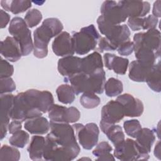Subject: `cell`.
Segmentation results:
<instances>
[{"instance_id":"obj_42","label":"cell","mask_w":161,"mask_h":161,"mask_svg":"<svg viewBox=\"0 0 161 161\" xmlns=\"http://www.w3.org/2000/svg\"><path fill=\"white\" fill-rule=\"evenodd\" d=\"M158 22V18L152 15H148L147 17L143 18V30H152L156 28L157 23Z\"/></svg>"},{"instance_id":"obj_4","label":"cell","mask_w":161,"mask_h":161,"mask_svg":"<svg viewBox=\"0 0 161 161\" xmlns=\"http://www.w3.org/2000/svg\"><path fill=\"white\" fill-rule=\"evenodd\" d=\"M64 26L56 18L44 19L41 26L33 32V55L38 58H43L48 54V45L51 38L62 32Z\"/></svg>"},{"instance_id":"obj_18","label":"cell","mask_w":161,"mask_h":161,"mask_svg":"<svg viewBox=\"0 0 161 161\" xmlns=\"http://www.w3.org/2000/svg\"><path fill=\"white\" fill-rule=\"evenodd\" d=\"M81 58L77 56H67L60 58L57 63L58 72L65 78L69 77L80 71Z\"/></svg>"},{"instance_id":"obj_47","label":"cell","mask_w":161,"mask_h":161,"mask_svg":"<svg viewBox=\"0 0 161 161\" xmlns=\"http://www.w3.org/2000/svg\"><path fill=\"white\" fill-rule=\"evenodd\" d=\"M160 142L158 141L157 144L155 145V148H154V155L155 157H157L158 159H160Z\"/></svg>"},{"instance_id":"obj_31","label":"cell","mask_w":161,"mask_h":161,"mask_svg":"<svg viewBox=\"0 0 161 161\" xmlns=\"http://www.w3.org/2000/svg\"><path fill=\"white\" fill-rule=\"evenodd\" d=\"M20 152L15 147L3 145L0 150V160L18 161L20 158Z\"/></svg>"},{"instance_id":"obj_29","label":"cell","mask_w":161,"mask_h":161,"mask_svg":"<svg viewBox=\"0 0 161 161\" xmlns=\"http://www.w3.org/2000/svg\"><path fill=\"white\" fill-rule=\"evenodd\" d=\"M148 87L154 92H160L161 91L160 84V62L158 61L153 65L151 73L146 82Z\"/></svg>"},{"instance_id":"obj_15","label":"cell","mask_w":161,"mask_h":161,"mask_svg":"<svg viewBox=\"0 0 161 161\" xmlns=\"http://www.w3.org/2000/svg\"><path fill=\"white\" fill-rule=\"evenodd\" d=\"M53 52L58 57L73 55L75 53L72 36L67 31H62L57 35L52 42Z\"/></svg>"},{"instance_id":"obj_8","label":"cell","mask_w":161,"mask_h":161,"mask_svg":"<svg viewBox=\"0 0 161 161\" xmlns=\"http://www.w3.org/2000/svg\"><path fill=\"white\" fill-rule=\"evenodd\" d=\"M100 32L116 48L121 43L130 40V31L126 25H113L106 21L102 16L97 19Z\"/></svg>"},{"instance_id":"obj_46","label":"cell","mask_w":161,"mask_h":161,"mask_svg":"<svg viewBox=\"0 0 161 161\" xmlns=\"http://www.w3.org/2000/svg\"><path fill=\"white\" fill-rule=\"evenodd\" d=\"M96 160H114L115 158L114 157V155H113L110 152V153L104 154L102 156L98 157L96 158Z\"/></svg>"},{"instance_id":"obj_32","label":"cell","mask_w":161,"mask_h":161,"mask_svg":"<svg viewBox=\"0 0 161 161\" xmlns=\"http://www.w3.org/2000/svg\"><path fill=\"white\" fill-rule=\"evenodd\" d=\"M100 98L93 92H84L80 97V103L86 109H93L100 104Z\"/></svg>"},{"instance_id":"obj_20","label":"cell","mask_w":161,"mask_h":161,"mask_svg":"<svg viewBox=\"0 0 161 161\" xmlns=\"http://www.w3.org/2000/svg\"><path fill=\"white\" fill-rule=\"evenodd\" d=\"M105 67L109 70H113L114 73L120 75L126 74L129 65L128 58L117 56L110 53L103 55Z\"/></svg>"},{"instance_id":"obj_39","label":"cell","mask_w":161,"mask_h":161,"mask_svg":"<svg viewBox=\"0 0 161 161\" xmlns=\"http://www.w3.org/2000/svg\"><path fill=\"white\" fill-rule=\"evenodd\" d=\"M119 55L122 56H128L131 54L134 50L133 42L130 40L119 45L116 49Z\"/></svg>"},{"instance_id":"obj_21","label":"cell","mask_w":161,"mask_h":161,"mask_svg":"<svg viewBox=\"0 0 161 161\" xmlns=\"http://www.w3.org/2000/svg\"><path fill=\"white\" fill-rule=\"evenodd\" d=\"M153 66H148L140 63L137 60L131 62L129 67V78L135 82H146L152 70Z\"/></svg>"},{"instance_id":"obj_17","label":"cell","mask_w":161,"mask_h":161,"mask_svg":"<svg viewBox=\"0 0 161 161\" xmlns=\"http://www.w3.org/2000/svg\"><path fill=\"white\" fill-rule=\"evenodd\" d=\"M123 8L128 18H142L150 10V4L143 1H119L118 2Z\"/></svg>"},{"instance_id":"obj_9","label":"cell","mask_w":161,"mask_h":161,"mask_svg":"<svg viewBox=\"0 0 161 161\" xmlns=\"http://www.w3.org/2000/svg\"><path fill=\"white\" fill-rule=\"evenodd\" d=\"M114 157L123 161L140 160H148L149 154L142 150L136 141L131 138H126L115 146Z\"/></svg>"},{"instance_id":"obj_35","label":"cell","mask_w":161,"mask_h":161,"mask_svg":"<svg viewBox=\"0 0 161 161\" xmlns=\"http://www.w3.org/2000/svg\"><path fill=\"white\" fill-rule=\"evenodd\" d=\"M42 19V13L37 9L33 8L27 11L25 16V21L28 28H33L38 25Z\"/></svg>"},{"instance_id":"obj_3","label":"cell","mask_w":161,"mask_h":161,"mask_svg":"<svg viewBox=\"0 0 161 161\" xmlns=\"http://www.w3.org/2000/svg\"><path fill=\"white\" fill-rule=\"evenodd\" d=\"M134 52L140 63L153 66L160 55V32L157 29L140 32L133 36Z\"/></svg>"},{"instance_id":"obj_30","label":"cell","mask_w":161,"mask_h":161,"mask_svg":"<svg viewBox=\"0 0 161 161\" xmlns=\"http://www.w3.org/2000/svg\"><path fill=\"white\" fill-rule=\"evenodd\" d=\"M104 91L108 97L119 96L123 91V83L118 79L111 77L105 82Z\"/></svg>"},{"instance_id":"obj_26","label":"cell","mask_w":161,"mask_h":161,"mask_svg":"<svg viewBox=\"0 0 161 161\" xmlns=\"http://www.w3.org/2000/svg\"><path fill=\"white\" fill-rule=\"evenodd\" d=\"M1 7L7 11H11L14 14L25 12L31 7V2L23 0L1 1Z\"/></svg>"},{"instance_id":"obj_28","label":"cell","mask_w":161,"mask_h":161,"mask_svg":"<svg viewBox=\"0 0 161 161\" xmlns=\"http://www.w3.org/2000/svg\"><path fill=\"white\" fill-rule=\"evenodd\" d=\"M103 133L107 136L114 147L125 140V134L123 129L118 125L113 124L109 125Z\"/></svg>"},{"instance_id":"obj_25","label":"cell","mask_w":161,"mask_h":161,"mask_svg":"<svg viewBox=\"0 0 161 161\" xmlns=\"http://www.w3.org/2000/svg\"><path fill=\"white\" fill-rule=\"evenodd\" d=\"M155 140V136L153 130L148 128H143L136 137L135 141L142 150L149 153Z\"/></svg>"},{"instance_id":"obj_24","label":"cell","mask_w":161,"mask_h":161,"mask_svg":"<svg viewBox=\"0 0 161 161\" xmlns=\"http://www.w3.org/2000/svg\"><path fill=\"white\" fill-rule=\"evenodd\" d=\"M45 145V138L42 136H33L27 150L30 158L33 160H41L43 158V152Z\"/></svg>"},{"instance_id":"obj_45","label":"cell","mask_w":161,"mask_h":161,"mask_svg":"<svg viewBox=\"0 0 161 161\" xmlns=\"http://www.w3.org/2000/svg\"><path fill=\"white\" fill-rule=\"evenodd\" d=\"M160 3L161 1L160 0H158L155 1L153 6L152 9V13L153 16H155L156 18H160L161 16L160 14Z\"/></svg>"},{"instance_id":"obj_5","label":"cell","mask_w":161,"mask_h":161,"mask_svg":"<svg viewBox=\"0 0 161 161\" xmlns=\"http://www.w3.org/2000/svg\"><path fill=\"white\" fill-rule=\"evenodd\" d=\"M64 81L70 82L76 95L84 92L100 94L104 91L106 73L103 69L90 74L79 72L69 77L64 78Z\"/></svg>"},{"instance_id":"obj_27","label":"cell","mask_w":161,"mask_h":161,"mask_svg":"<svg viewBox=\"0 0 161 161\" xmlns=\"http://www.w3.org/2000/svg\"><path fill=\"white\" fill-rule=\"evenodd\" d=\"M57 98L59 102L69 104L74 102L75 99V92L70 85L61 84L56 89Z\"/></svg>"},{"instance_id":"obj_2","label":"cell","mask_w":161,"mask_h":161,"mask_svg":"<svg viewBox=\"0 0 161 161\" xmlns=\"http://www.w3.org/2000/svg\"><path fill=\"white\" fill-rule=\"evenodd\" d=\"M53 101L52 94L48 91L31 89L19 92L14 96L10 118L23 122L41 116L48 112Z\"/></svg>"},{"instance_id":"obj_40","label":"cell","mask_w":161,"mask_h":161,"mask_svg":"<svg viewBox=\"0 0 161 161\" xmlns=\"http://www.w3.org/2000/svg\"><path fill=\"white\" fill-rule=\"evenodd\" d=\"M127 26L132 31H139L143 30V18H128Z\"/></svg>"},{"instance_id":"obj_33","label":"cell","mask_w":161,"mask_h":161,"mask_svg":"<svg viewBox=\"0 0 161 161\" xmlns=\"http://www.w3.org/2000/svg\"><path fill=\"white\" fill-rule=\"evenodd\" d=\"M29 140V134L26 131L21 130L13 134L9 139V143L13 147L22 148L28 143Z\"/></svg>"},{"instance_id":"obj_10","label":"cell","mask_w":161,"mask_h":161,"mask_svg":"<svg viewBox=\"0 0 161 161\" xmlns=\"http://www.w3.org/2000/svg\"><path fill=\"white\" fill-rule=\"evenodd\" d=\"M75 131L79 143L84 149L91 150L98 142L99 130L94 123H89L86 125L75 123L72 125Z\"/></svg>"},{"instance_id":"obj_23","label":"cell","mask_w":161,"mask_h":161,"mask_svg":"<svg viewBox=\"0 0 161 161\" xmlns=\"http://www.w3.org/2000/svg\"><path fill=\"white\" fill-rule=\"evenodd\" d=\"M24 127L31 134L40 135L47 133L50 130V125L47 119L41 116L26 120Z\"/></svg>"},{"instance_id":"obj_44","label":"cell","mask_w":161,"mask_h":161,"mask_svg":"<svg viewBox=\"0 0 161 161\" xmlns=\"http://www.w3.org/2000/svg\"><path fill=\"white\" fill-rule=\"evenodd\" d=\"M10 21V15L5 11L0 10V27L4 28L6 26Z\"/></svg>"},{"instance_id":"obj_22","label":"cell","mask_w":161,"mask_h":161,"mask_svg":"<svg viewBox=\"0 0 161 161\" xmlns=\"http://www.w3.org/2000/svg\"><path fill=\"white\" fill-rule=\"evenodd\" d=\"M101 69H103V62L98 52H93L84 58H81V72L90 74Z\"/></svg>"},{"instance_id":"obj_34","label":"cell","mask_w":161,"mask_h":161,"mask_svg":"<svg viewBox=\"0 0 161 161\" xmlns=\"http://www.w3.org/2000/svg\"><path fill=\"white\" fill-rule=\"evenodd\" d=\"M123 128L125 133L130 136L136 138L142 130V126L138 119H133L126 120L123 123Z\"/></svg>"},{"instance_id":"obj_37","label":"cell","mask_w":161,"mask_h":161,"mask_svg":"<svg viewBox=\"0 0 161 161\" xmlns=\"http://www.w3.org/2000/svg\"><path fill=\"white\" fill-rule=\"evenodd\" d=\"M113 151L112 147L107 142H101L99 143L92 151V154L96 157L102 156Z\"/></svg>"},{"instance_id":"obj_14","label":"cell","mask_w":161,"mask_h":161,"mask_svg":"<svg viewBox=\"0 0 161 161\" xmlns=\"http://www.w3.org/2000/svg\"><path fill=\"white\" fill-rule=\"evenodd\" d=\"M116 100L122 105L125 116L139 117L143 113L144 106L142 101L130 94H121Z\"/></svg>"},{"instance_id":"obj_19","label":"cell","mask_w":161,"mask_h":161,"mask_svg":"<svg viewBox=\"0 0 161 161\" xmlns=\"http://www.w3.org/2000/svg\"><path fill=\"white\" fill-rule=\"evenodd\" d=\"M0 51L1 55L11 62H17L22 56L19 44L13 36H7L1 42Z\"/></svg>"},{"instance_id":"obj_1","label":"cell","mask_w":161,"mask_h":161,"mask_svg":"<svg viewBox=\"0 0 161 161\" xmlns=\"http://www.w3.org/2000/svg\"><path fill=\"white\" fill-rule=\"evenodd\" d=\"M50 132L45 138L43 159L69 161L80 152L75 131L69 123L50 121Z\"/></svg>"},{"instance_id":"obj_38","label":"cell","mask_w":161,"mask_h":161,"mask_svg":"<svg viewBox=\"0 0 161 161\" xmlns=\"http://www.w3.org/2000/svg\"><path fill=\"white\" fill-rule=\"evenodd\" d=\"M0 71V79L11 77L14 72V67L7 60L1 58Z\"/></svg>"},{"instance_id":"obj_16","label":"cell","mask_w":161,"mask_h":161,"mask_svg":"<svg viewBox=\"0 0 161 161\" xmlns=\"http://www.w3.org/2000/svg\"><path fill=\"white\" fill-rule=\"evenodd\" d=\"M14 96L12 94H1V140L7 134Z\"/></svg>"},{"instance_id":"obj_43","label":"cell","mask_w":161,"mask_h":161,"mask_svg":"<svg viewBox=\"0 0 161 161\" xmlns=\"http://www.w3.org/2000/svg\"><path fill=\"white\" fill-rule=\"evenodd\" d=\"M21 123L18 120H13L11 123H9L8 126V131L9 133L11 135L21 130L22 126Z\"/></svg>"},{"instance_id":"obj_13","label":"cell","mask_w":161,"mask_h":161,"mask_svg":"<svg viewBox=\"0 0 161 161\" xmlns=\"http://www.w3.org/2000/svg\"><path fill=\"white\" fill-rule=\"evenodd\" d=\"M125 116L122 105L116 100H111L101 109L100 123L113 125L119 123Z\"/></svg>"},{"instance_id":"obj_7","label":"cell","mask_w":161,"mask_h":161,"mask_svg":"<svg viewBox=\"0 0 161 161\" xmlns=\"http://www.w3.org/2000/svg\"><path fill=\"white\" fill-rule=\"evenodd\" d=\"M8 31L18 43L22 56H27L33 50L31 31L22 18H13L10 21Z\"/></svg>"},{"instance_id":"obj_12","label":"cell","mask_w":161,"mask_h":161,"mask_svg":"<svg viewBox=\"0 0 161 161\" xmlns=\"http://www.w3.org/2000/svg\"><path fill=\"white\" fill-rule=\"evenodd\" d=\"M100 11L102 17L113 25H120L128 18L123 8L118 2L105 1L101 5Z\"/></svg>"},{"instance_id":"obj_11","label":"cell","mask_w":161,"mask_h":161,"mask_svg":"<svg viewBox=\"0 0 161 161\" xmlns=\"http://www.w3.org/2000/svg\"><path fill=\"white\" fill-rule=\"evenodd\" d=\"M48 118L52 122L74 123L80 117L79 109L74 106L65 107L53 104L48 111Z\"/></svg>"},{"instance_id":"obj_41","label":"cell","mask_w":161,"mask_h":161,"mask_svg":"<svg viewBox=\"0 0 161 161\" xmlns=\"http://www.w3.org/2000/svg\"><path fill=\"white\" fill-rule=\"evenodd\" d=\"M98 50L102 53L104 51H114L116 48L106 38L101 37L98 40Z\"/></svg>"},{"instance_id":"obj_48","label":"cell","mask_w":161,"mask_h":161,"mask_svg":"<svg viewBox=\"0 0 161 161\" xmlns=\"http://www.w3.org/2000/svg\"><path fill=\"white\" fill-rule=\"evenodd\" d=\"M80 159H85V158H80ZM80 159H79V160H80ZM86 159H90V158H86Z\"/></svg>"},{"instance_id":"obj_6","label":"cell","mask_w":161,"mask_h":161,"mask_svg":"<svg viewBox=\"0 0 161 161\" xmlns=\"http://www.w3.org/2000/svg\"><path fill=\"white\" fill-rule=\"evenodd\" d=\"M100 38L94 25L82 28L79 32L74 33L72 36L75 53L82 55L94 50Z\"/></svg>"},{"instance_id":"obj_36","label":"cell","mask_w":161,"mask_h":161,"mask_svg":"<svg viewBox=\"0 0 161 161\" xmlns=\"http://www.w3.org/2000/svg\"><path fill=\"white\" fill-rule=\"evenodd\" d=\"M16 89V84L11 77L0 79V93H10Z\"/></svg>"}]
</instances>
